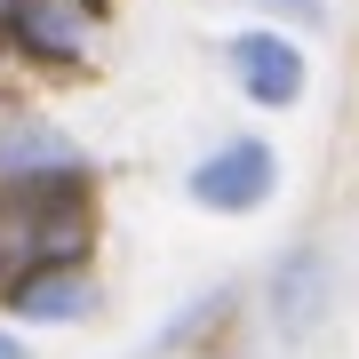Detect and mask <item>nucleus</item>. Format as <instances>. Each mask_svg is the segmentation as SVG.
<instances>
[{
  "label": "nucleus",
  "instance_id": "1",
  "mask_svg": "<svg viewBox=\"0 0 359 359\" xmlns=\"http://www.w3.org/2000/svg\"><path fill=\"white\" fill-rule=\"evenodd\" d=\"M271 184H280V160H271V144L256 136H231L216 144L192 176H184V200L208 208V216H256V208L271 200Z\"/></svg>",
  "mask_w": 359,
  "mask_h": 359
},
{
  "label": "nucleus",
  "instance_id": "2",
  "mask_svg": "<svg viewBox=\"0 0 359 359\" xmlns=\"http://www.w3.org/2000/svg\"><path fill=\"white\" fill-rule=\"evenodd\" d=\"M264 304H271V335L280 344H304V335H320L327 327V311H335V264H327V248H287L280 264H271V287H264Z\"/></svg>",
  "mask_w": 359,
  "mask_h": 359
},
{
  "label": "nucleus",
  "instance_id": "3",
  "mask_svg": "<svg viewBox=\"0 0 359 359\" xmlns=\"http://www.w3.org/2000/svg\"><path fill=\"white\" fill-rule=\"evenodd\" d=\"M0 184L25 192V184H88L80 144L40 112H0Z\"/></svg>",
  "mask_w": 359,
  "mask_h": 359
},
{
  "label": "nucleus",
  "instance_id": "4",
  "mask_svg": "<svg viewBox=\"0 0 359 359\" xmlns=\"http://www.w3.org/2000/svg\"><path fill=\"white\" fill-rule=\"evenodd\" d=\"M224 65L248 88V104H264V112H287V104L304 96V48H295L287 32H240L224 48Z\"/></svg>",
  "mask_w": 359,
  "mask_h": 359
},
{
  "label": "nucleus",
  "instance_id": "5",
  "mask_svg": "<svg viewBox=\"0 0 359 359\" xmlns=\"http://www.w3.org/2000/svg\"><path fill=\"white\" fill-rule=\"evenodd\" d=\"M88 25H96V0H8L0 8V32L40 65H72Z\"/></svg>",
  "mask_w": 359,
  "mask_h": 359
},
{
  "label": "nucleus",
  "instance_id": "6",
  "mask_svg": "<svg viewBox=\"0 0 359 359\" xmlns=\"http://www.w3.org/2000/svg\"><path fill=\"white\" fill-rule=\"evenodd\" d=\"M8 311L65 327V320H88V311H96V287H88L80 264H25V271L8 280Z\"/></svg>",
  "mask_w": 359,
  "mask_h": 359
},
{
  "label": "nucleus",
  "instance_id": "7",
  "mask_svg": "<svg viewBox=\"0 0 359 359\" xmlns=\"http://www.w3.org/2000/svg\"><path fill=\"white\" fill-rule=\"evenodd\" d=\"M216 311H231V287H208L200 304H184V320H176V327H160V335H152V351H184L200 327H216Z\"/></svg>",
  "mask_w": 359,
  "mask_h": 359
},
{
  "label": "nucleus",
  "instance_id": "8",
  "mask_svg": "<svg viewBox=\"0 0 359 359\" xmlns=\"http://www.w3.org/2000/svg\"><path fill=\"white\" fill-rule=\"evenodd\" d=\"M264 8H280V16H295V25H320V16H327L320 0H264Z\"/></svg>",
  "mask_w": 359,
  "mask_h": 359
},
{
  "label": "nucleus",
  "instance_id": "9",
  "mask_svg": "<svg viewBox=\"0 0 359 359\" xmlns=\"http://www.w3.org/2000/svg\"><path fill=\"white\" fill-rule=\"evenodd\" d=\"M0 359H25V344H16V335H8V327H0Z\"/></svg>",
  "mask_w": 359,
  "mask_h": 359
},
{
  "label": "nucleus",
  "instance_id": "10",
  "mask_svg": "<svg viewBox=\"0 0 359 359\" xmlns=\"http://www.w3.org/2000/svg\"><path fill=\"white\" fill-rule=\"evenodd\" d=\"M0 280H8V240H0Z\"/></svg>",
  "mask_w": 359,
  "mask_h": 359
}]
</instances>
